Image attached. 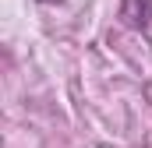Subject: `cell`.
Masks as SVG:
<instances>
[{"label": "cell", "mask_w": 152, "mask_h": 148, "mask_svg": "<svg viewBox=\"0 0 152 148\" xmlns=\"http://www.w3.org/2000/svg\"><path fill=\"white\" fill-rule=\"evenodd\" d=\"M117 18L127 25V28H134V32H145L152 25V0H120V11H117Z\"/></svg>", "instance_id": "1"}, {"label": "cell", "mask_w": 152, "mask_h": 148, "mask_svg": "<svg viewBox=\"0 0 152 148\" xmlns=\"http://www.w3.org/2000/svg\"><path fill=\"white\" fill-rule=\"evenodd\" d=\"M36 4H60V0H36Z\"/></svg>", "instance_id": "2"}]
</instances>
